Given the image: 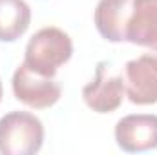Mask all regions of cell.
I'll list each match as a JSON object with an SVG mask.
<instances>
[{"label": "cell", "mask_w": 157, "mask_h": 155, "mask_svg": "<svg viewBox=\"0 0 157 155\" xmlns=\"http://www.w3.org/2000/svg\"><path fill=\"white\" fill-rule=\"evenodd\" d=\"M73 55V42L70 35L59 28L39 29L26 46L24 62L44 77H55L57 70Z\"/></svg>", "instance_id": "cell-1"}, {"label": "cell", "mask_w": 157, "mask_h": 155, "mask_svg": "<svg viewBox=\"0 0 157 155\" xmlns=\"http://www.w3.org/2000/svg\"><path fill=\"white\" fill-rule=\"evenodd\" d=\"M44 142V126L29 112H11L0 119V153L33 155Z\"/></svg>", "instance_id": "cell-2"}, {"label": "cell", "mask_w": 157, "mask_h": 155, "mask_svg": "<svg viewBox=\"0 0 157 155\" xmlns=\"http://www.w3.org/2000/svg\"><path fill=\"white\" fill-rule=\"evenodd\" d=\"M11 86H13V93L17 100L37 110L53 106L62 95L60 84L55 80V77L40 75L37 71H33L26 62H22L15 70Z\"/></svg>", "instance_id": "cell-3"}, {"label": "cell", "mask_w": 157, "mask_h": 155, "mask_svg": "<svg viewBox=\"0 0 157 155\" xmlns=\"http://www.w3.org/2000/svg\"><path fill=\"white\" fill-rule=\"evenodd\" d=\"M126 95V86L122 75L110 71V62L101 60L95 70V77L82 88V99L97 113H112L122 104Z\"/></svg>", "instance_id": "cell-4"}, {"label": "cell", "mask_w": 157, "mask_h": 155, "mask_svg": "<svg viewBox=\"0 0 157 155\" xmlns=\"http://www.w3.org/2000/svg\"><path fill=\"white\" fill-rule=\"evenodd\" d=\"M124 86L130 102L146 106L157 102V57L141 55L124 66Z\"/></svg>", "instance_id": "cell-5"}, {"label": "cell", "mask_w": 157, "mask_h": 155, "mask_svg": "<svg viewBox=\"0 0 157 155\" xmlns=\"http://www.w3.org/2000/svg\"><path fill=\"white\" fill-rule=\"evenodd\" d=\"M115 141L122 152L141 153L157 148V115L135 113L115 124Z\"/></svg>", "instance_id": "cell-6"}, {"label": "cell", "mask_w": 157, "mask_h": 155, "mask_svg": "<svg viewBox=\"0 0 157 155\" xmlns=\"http://www.w3.org/2000/svg\"><path fill=\"white\" fill-rule=\"evenodd\" d=\"M132 0H99L93 20L102 39L108 42H128V20Z\"/></svg>", "instance_id": "cell-7"}, {"label": "cell", "mask_w": 157, "mask_h": 155, "mask_svg": "<svg viewBox=\"0 0 157 155\" xmlns=\"http://www.w3.org/2000/svg\"><path fill=\"white\" fill-rule=\"evenodd\" d=\"M128 42L157 51V0H132Z\"/></svg>", "instance_id": "cell-8"}, {"label": "cell", "mask_w": 157, "mask_h": 155, "mask_svg": "<svg viewBox=\"0 0 157 155\" xmlns=\"http://www.w3.org/2000/svg\"><path fill=\"white\" fill-rule=\"evenodd\" d=\"M31 22V9L26 0H0V42L20 39Z\"/></svg>", "instance_id": "cell-9"}, {"label": "cell", "mask_w": 157, "mask_h": 155, "mask_svg": "<svg viewBox=\"0 0 157 155\" xmlns=\"http://www.w3.org/2000/svg\"><path fill=\"white\" fill-rule=\"evenodd\" d=\"M0 100H2V82H0Z\"/></svg>", "instance_id": "cell-10"}]
</instances>
